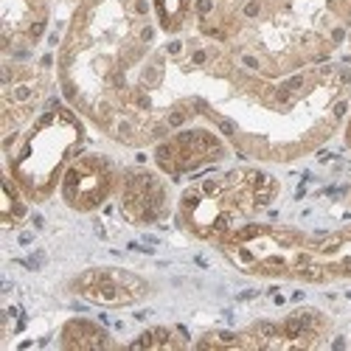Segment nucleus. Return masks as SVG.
I'll list each match as a JSON object with an SVG mask.
<instances>
[{"mask_svg": "<svg viewBox=\"0 0 351 351\" xmlns=\"http://www.w3.org/2000/svg\"><path fill=\"white\" fill-rule=\"evenodd\" d=\"M233 158L230 143L211 124H186L171 130L152 146V163L166 174L171 183L189 180L194 174L222 166Z\"/></svg>", "mask_w": 351, "mask_h": 351, "instance_id": "nucleus-9", "label": "nucleus"}, {"mask_svg": "<svg viewBox=\"0 0 351 351\" xmlns=\"http://www.w3.org/2000/svg\"><path fill=\"white\" fill-rule=\"evenodd\" d=\"M309 287H351V222L335 230L312 233L306 256V281Z\"/></svg>", "mask_w": 351, "mask_h": 351, "instance_id": "nucleus-14", "label": "nucleus"}, {"mask_svg": "<svg viewBox=\"0 0 351 351\" xmlns=\"http://www.w3.org/2000/svg\"><path fill=\"white\" fill-rule=\"evenodd\" d=\"M247 0H194L197 9V28L199 37H208L214 43H228L242 20Z\"/></svg>", "mask_w": 351, "mask_h": 351, "instance_id": "nucleus-15", "label": "nucleus"}, {"mask_svg": "<svg viewBox=\"0 0 351 351\" xmlns=\"http://www.w3.org/2000/svg\"><path fill=\"white\" fill-rule=\"evenodd\" d=\"M121 163L107 152L84 149L73 158V163L65 169L60 197L65 208L73 214H96L110 199H115L121 180Z\"/></svg>", "mask_w": 351, "mask_h": 351, "instance_id": "nucleus-11", "label": "nucleus"}, {"mask_svg": "<svg viewBox=\"0 0 351 351\" xmlns=\"http://www.w3.org/2000/svg\"><path fill=\"white\" fill-rule=\"evenodd\" d=\"M56 346L65 348V351H99V348H121L124 343H119L107 326H101L99 320L93 317H68L65 324L60 326V335H56Z\"/></svg>", "mask_w": 351, "mask_h": 351, "instance_id": "nucleus-16", "label": "nucleus"}, {"mask_svg": "<svg viewBox=\"0 0 351 351\" xmlns=\"http://www.w3.org/2000/svg\"><path fill=\"white\" fill-rule=\"evenodd\" d=\"M178 197L171 191V180L152 166H124L119 191H115V208L119 217L132 228H155L174 217Z\"/></svg>", "mask_w": 351, "mask_h": 351, "instance_id": "nucleus-10", "label": "nucleus"}, {"mask_svg": "<svg viewBox=\"0 0 351 351\" xmlns=\"http://www.w3.org/2000/svg\"><path fill=\"white\" fill-rule=\"evenodd\" d=\"M346 45H348V51H351V32H348V40H346Z\"/></svg>", "mask_w": 351, "mask_h": 351, "instance_id": "nucleus-22", "label": "nucleus"}, {"mask_svg": "<svg viewBox=\"0 0 351 351\" xmlns=\"http://www.w3.org/2000/svg\"><path fill=\"white\" fill-rule=\"evenodd\" d=\"M68 20L53 56L56 90L107 141L152 149L169 135L149 112L138 76L163 43L149 0H62Z\"/></svg>", "mask_w": 351, "mask_h": 351, "instance_id": "nucleus-2", "label": "nucleus"}, {"mask_svg": "<svg viewBox=\"0 0 351 351\" xmlns=\"http://www.w3.org/2000/svg\"><path fill=\"white\" fill-rule=\"evenodd\" d=\"M194 340L186 335L183 326H171V324H155L141 329L132 340L124 343V348H191Z\"/></svg>", "mask_w": 351, "mask_h": 351, "instance_id": "nucleus-18", "label": "nucleus"}, {"mask_svg": "<svg viewBox=\"0 0 351 351\" xmlns=\"http://www.w3.org/2000/svg\"><path fill=\"white\" fill-rule=\"evenodd\" d=\"M28 208H32V199L3 171V194H0V225H3V230L6 233L17 230L28 219Z\"/></svg>", "mask_w": 351, "mask_h": 351, "instance_id": "nucleus-19", "label": "nucleus"}, {"mask_svg": "<svg viewBox=\"0 0 351 351\" xmlns=\"http://www.w3.org/2000/svg\"><path fill=\"white\" fill-rule=\"evenodd\" d=\"M53 17V0H0V53L32 60Z\"/></svg>", "mask_w": 351, "mask_h": 351, "instance_id": "nucleus-13", "label": "nucleus"}, {"mask_svg": "<svg viewBox=\"0 0 351 351\" xmlns=\"http://www.w3.org/2000/svg\"><path fill=\"white\" fill-rule=\"evenodd\" d=\"M343 202H346V208H351V186H348V191H346V197H343Z\"/></svg>", "mask_w": 351, "mask_h": 351, "instance_id": "nucleus-21", "label": "nucleus"}, {"mask_svg": "<svg viewBox=\"0 0 351 351\" xmlns=\"http://www.w3.org/2000/svg\"><path fill=\"white\" fill-rule=\"evenodd\" d=\"M335 335V317L320 306H295L278 317H258L239 329H208L194 348H320Z\"/></svg>", "mask_w": 351, "mask_h": 351, "instance_id": "nucleus-7", "label": "nucleus"}, {"mask_svg": "<svg viewBox=\"0 0 351 351\" xmlns=\"http://www.w3.org/2000/svg\"><path fill=\"white\" fill-rule=\"evenodd\" d=\"M309 242L312 230L253 219L225 237L217 245V253L247 278L304 284Z\"/></svg>", "mask_w": 351, "mask_h": 351, "instance_id": "nucleus-6", "label": "nucleus"}, {"mask_svg": "<svg viewBox=\"0 0 351 351\" xmlns=\"http://www.w3.org/2000/svg\"><path fill=\"white\" fill-rule=\"evenodd\" d=\"M152 17L163 40H178L194 34L197 28V9L194 0H149Z\"/></svg>", "mask_w": 351, "mask_h": 351, "instance_id": "nucleus-17", "label": "nucleus"}, {"mask_svg": "<svg viewBox=\"0 0 351 351\" xmlns=\"http://www.w3.org/2000/svg\"><path fill=\"white\" fill-rule=\"evenodd\" d=\"M87 127L84 115L60 96L14 138L3 141V171L32 206H43L60 194L65 169L87 149Z\"/></svg>", "mask_w": 351, "mask_h": 351, "instance_id": "nucleus-5", "label": "nucleus"}, {"mask_svg": "<svg viewBox=\"0 0 351 351\" xmlns=\"http://www.w3.org/2000/svg\"><path fill=\"white\" fill-rule=\"evenodd\" d=\"M281 197V180L261 163H237L186 183L174 206V225L183 237L219 245L237 228L258 219Z\"/></svg>", "mask_w": 351, "mask_h": 351, "instance_id": "nucleus-4", "label": "nucleus"}, {"mask_svg": "<svg viewBox=\"0 0 351 351\" xmlns=\"http://www.w3.org/2000/svg\"><path fill=\"white\" fill-rule=\"evenodd\" d=\"M351 32V0H247L222 45L250 71L284 79L332 62Z\"/></svg>", "mask_w": 351, "mask_h": 351, "instance_id": "nucleus-3", "label": "nucleus"}, {"mask_svg": "<svg viewBox=\"0 0 351 351\" xmlns=\"http://www.w3.org/2000/svg\"><path fill=\"white\" fill-rule=\"evenodd\" d=\"M340 138H343V146L351 152V104H348V112H346L343 127H340Z\"/></svg>", "mask_w": 351, "mask_h": 351, "instance_id": "nucleus-20", "label": "nucleus"}, {"mask_svg": "<svg viewBox=\"0 0 351 351\" xmlns=\"http://www.w3.org/2000/svg\"><path fill=\"white\" fill-rule=\"evenodd\" d=\"M65 289L73 298L101 309H130L155 295L152 278L127 267H107V265L76 273L65 284Z\"/></svg>", "mask_w": 351, "mask_h": 351, "instance_id": "nucleus-12", "label": "nucleus"}, {"mask_svg": "<svg viewBox=\"0 0 351 351\" xmlns=\"http://www.w3.org/2000/svg\"><path fill=\"white\" fill-rule=\"evenodd\" d=\"M138 87L169 132L202 121L222 132L242 160L289 166L340 132L351 104V68L332 60L270 79L242 65L228 45L194 32L163 40L141 68Z\"/></svg>", "mask_w": 351, "mask_h": 351, "instance_id": "nucleus-1", "label": "nucleus"}, {"mask_svg": "<svg viewBox=\"0 0 351 351\" xmlns=\"http://www.w3.org/2000/svg\"><path fill=\"white\" fill-rule=\"evenodd\" d=\"M53 87L56 73L43 62L3 56L0 62V135L3 141L14 138L51 104Z\"/></svg>", "mask_w": 351, "mask_h": 351, "instance_id": "nucleus-8", "label": "nucleus"}]
</instances>
